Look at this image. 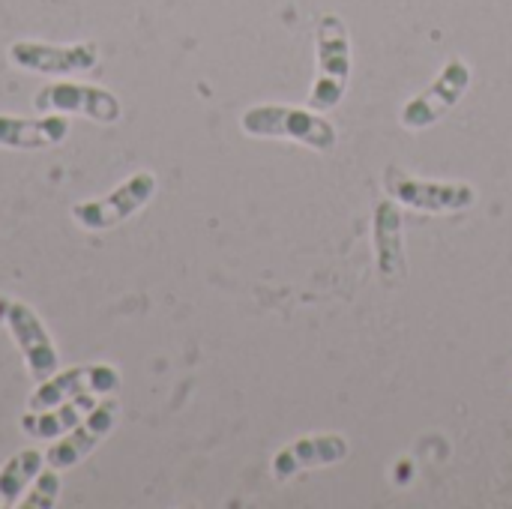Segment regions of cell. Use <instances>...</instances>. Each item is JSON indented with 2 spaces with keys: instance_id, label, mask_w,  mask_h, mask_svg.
<instances>
[{
  "instance_id": "8",
  "label": "cell",
  "mask_w": 512,
  "mask_h": 509,
  "mask_svg": "<svg viewBox=\"0 0 512 509\" xmlns=\"http://www.w3.org/2000/svg\"><path fill=\"white\" fill-rule=\"evenodd\" d=\"M33 108L42 114H66V117L81 114L105 126L117 123L123 114V105L111 90L96 87V84H81V81H57V84L42 87L33 96Z\"/></svg>"
},
{
  "instance_id": "1",
  "label": "cell",
  "mask_w": 512,
  "mask_h": 509,
  "mask_svg": "<svg viewBox=\"0 0 512 509\" xmlns=\"http://www.w3.org/2000/svg\"><path fill=\"white\" fill-rule=\"evenodd\" d=\"M240 129L249 138H276V141H297L315 153H330L339 141L336 126L318 114L315 108L297 105H252L240 117Z\"/></svg>"
},
{
  "instance_id": "6",
  "label": "cell",
  "mask_w": 512,
  "mask_h": 509,
  "mask_svg": "<svg viewBox=\"0 0 512 509\" xmlns=\"http://www.w3.org/2000/svg\"><path fill=\"white\" fill-rule=\"evenodd\" d=\"M0 321L6 324L12 342L18 345V351L24 357V366H27V375L36 384L45 381V378H51L60 369L57 348H54V342H51L42 318L27 303L0 297Z\"/></svg>"
},
{
  "instance_id": "3",
  "label": "cell",
  "mask_w": 512,
  "mask_h": 509,
  "mask_svg": "<svg viewBox=\"0 0 512 509\" xmlns=\"http://www.w3.org/2000/svg\"><path fill=\"white\" fill-rule=\"evenodd\" d=\"M384 195L393 198L399 207H408L414 213L444 216V213H462L477 207V189L471 183L459 180H426L417 177L399 165H387L381 177Z\"/></svg>"
},
{
  "instance_id": "15",
  "label": "cell",
  "mask_w": 512,
  "mask_h": 509,
  "mask_svg": "<svg viewBox=\"0 0 512 509\" xmlns=\"http://www.w3.org/2000/svg\"><path fill=\"white\" fill-rule=\"evenodd\" d=\"M45 465L48 462L42 450H21L6 459V465L0 468V507H18L21 495L30 489V483Z\"/></svg>"
},
{
  "instance_id": "14",
  "label": "cell",
  "mask_w": 512,
  "mask_h": 509,
  "mask_svg": "<svg viewBox=\"0 0 512 509\" xmlns=\"http://www.w3.org/2000/svg\"><path fill=\"white\" fill-rule=\"evenodd\" d=\"M99 402V396L93 399L90 393L87 396H75V399H66L54 408H45V411H27L21 417V432L33 441H57L63 438L69 429H75L87 414L90 408Z\"/></svg>"
},
{
  "instance_id": "4",
  "label": "cell",
  "mask_w": 512,
  "mask_h": 509,
  "mask_svg": "<svg viewBox=\"0 0 512 509\" xmlns=\"http://www.w3.org/2000/svg\"><path fill=\"white\" fill-rule=\"evenodd\" d=\"M153 195H156V174L135 171L108 195H102L96 201H78L72 207V219L84 231L102 234V231H111V228L129 222L135 213H141L153 201Z\"/></svg>"
},
{
  "instance_id": "9",
  "label": "cell",
  "mask_w": 512,
  "mask_h": 509,
  "mask_svg": "<svg viewBox=\"0 0 512 509\" xmlns=\"http://www.w3.org/2000/svg\"><path fill=\"white\" fill-rule=\"evenodd\" d=\"M120 390V375L108 363H90V366H72V369H57L51 378L39 381L36 390L27 399V411H45L54 408L66 399L75 396H111Z\"/></svg>"
},
{
  "instance_id": "5",
  "label": "cell",
  "mask_w": 512,
  "mask_h": 509,
  "mask_svg": "<svg viewBox=\"0 0 512 509\" xmlns=\"http://www.w3.org/2000/svg\"><path fill=\"white\" fill-rule=\"evenodd\" d=\"M471 66L459 57L447 60V66L435 75V81L417 93L414 99H408L399 111V123L408 132H423L435 123H441L468 93L471 87Z\"/></svg>"
},
{
  "instance_id": "2",
  "label": "cell",
  "mask_w": 512,
  "mask_h": 509,
  "mask_svg": "<svg viewBox=\"0 0 512 509\" xmlns=\"http://www.w3.org/2000/svg\"><path fill=\"white\" fill-rule=\"evenodd\" d=\"M315 63L318 75L309 90V108L333 111L348 90L351 78V36L348 24L336 12H324L315 27Z\"/></svg>"
},
{
  "instance_id": "13",
  "label": "cell",
  "mask_w": 512,
  "mask_h": 509,
  "mask_svg": "<svg viewBox=\"0 0 512 509\" xmlns=\"http://www.w3.org/2000/svg\"><path fill=\"white\" fill-rule=\"evenodd\" d=\"M66 138H69L66 114H42V117L0 114V147L6 150H45L63 144Z\"/></svg>"
},
{
  "instance_id": "12",
  "label": "cell",
  "mask_w": 512,
  "mask_h": 509,
  "mask_svg": "<svg viewBox=\"0 0 512 509\" xmlns=\"http://www.w3.org/2000/svg\"><path fill=\"white\" fill-rule=\"evenodd\" d=\"M351 447H348V438L342 435H309V438H300L288 447H282L273 462H270V471L276 480H291L303 471H318V468H330V465H339L342 459H348Z\"/></svg>"
},
{
  "instance_id": "7",
  "label": "cell",
  "mask_w": 512,
  "mask_h": 509,
  "mask_svg": "<svg viewBox=\"0 0 512 509\" xmlns=\"http://www.w3.org/2000/svg\"><path fill=\"white\" fill-rule=\"evenodd\" d=\"M9 63L36 72V75H81L90 72L99 63V45L96 42H72V45H57V42H39V39H18L6 51Z\"/></svg>"
},
{
  "instance_id": "10",
  "label": "cell",
  "mask_w": 512,
  "mask_h": 509,
  "mask_svg": "<svg viewBox=\"0 0 512 509\" xmlns=\"http://www.w3.org/2000/svg\"><path fill=\"white\" fill-rule=\"evenodd\" d=\"M117 420H120V402L114 399V393L102 396L75 429H69L63 438H57L54 447H48L45 462L57 471H69V468L81 465L111 435Z\"/></svg>"
},
{
  "instance_id": "11",
  "label": "cell",
  "mask_w": 512,
  "mask_h": 509,
  "mask_svg": "<svg viewBox=\"0 0 512 509\" xmlns=\"http://www.w3.org/2000/svg\"><path fill=\"white\" fill-rule=\"evenodd\" d=\"M372 249L375 267L384 285H402L408 279V249H405V225L402 207L393 198L378 201L372 213Z\"/></svg>"
},
{
  "instance_id": "16",
  "label": "cell",
  "mask_w": 512,
  "mask_h": 509,
  "mask_svg": "<svg viewBox=\"0 0 512 509\" xmlns=\"http://www.w3.org/2000/svg\"><path fill=\"white\" fill-rule=\"evenodd\" d=\"M60 486H63V480H60V471L57 468H42L39 474H36V480L30 483V489L24 492V498H21V509H51L57 504V495H60Z\"/></svg>"
}]
</instances>
